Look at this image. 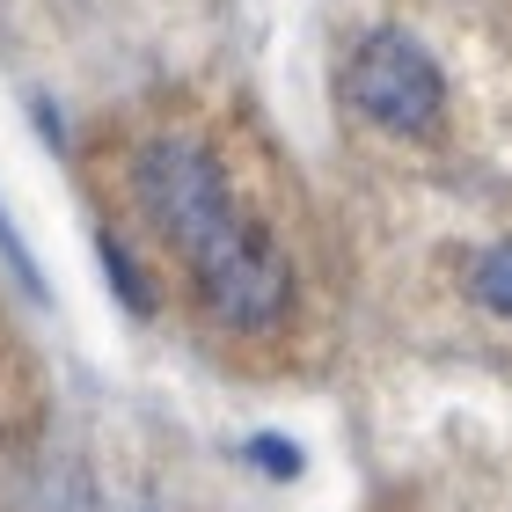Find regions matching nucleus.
<instances>
[{
    "label": "nucleus",
    "mask_w": 512,
    "mask_h": 512,
    "mask_svg": "<svg viewBox=\"0 0 512 512\" xmlns=\"http://www.w3.org/2000/svg\"><path fill=\"white\" fill-rule=\"evenodd\" d=\"M352 103L388 132H432L447 88H439V66L425 59V44H410L403 30H381L352 59Z\"/></svg>",
    "instance_id": "3"
},
{
    "label": "nucleus",
    "mask_w": 512,
    "mask_h": 512,
    "mask_svg": "<svg viewBox=\"0 0 512 512\" xmlns=\"http://www.w3.org/2000/svg\"><path fill=\"white\" fill-rule=\"evenodd\" d=\"M183 264H191L213 322H227V330H278L286 308H293V264L278 256V242L264 227H249L242 213L205 227V235L183 249Z\"/></svg>",
    "instance_id": "1"
},
{
    "label": "nucleus",
    "mask_w": 512,
    "mask_h": 512,
    "mask_svg": "<svg viewBox=\"0 0 512 512\" xmlns=\"http://www.w3.org/2000/svg\"><path fill=\"white\" fill-rule=\"evenodd\" d=\"M96 249H103V278H110V293L125 300V315H139V322H147V315H154V286H147V278H139L132 249H125L118 235H103Z\"/></svg>",
    "instance_id": "4"
},
{
    "label": "nucleus",
    "mask_w": 512,
    "mask_h": 512,
    "mask_svg": "<svg viewBox=\"0 0 512 512\" xmlns=\"http://www.w3.org/2000/svg\"><path fill=\"white\" fill-rule=\"evenodd\" d=\"M37 125H44V139H59V147H66V125H59V110H52V103H37Z\"/></svg>",
    "instance_id": "8"
},
{
    "label": "nucleus",
    "mask_w": 512,
    "mask_h": 512,
    "mask_svg": "<svg viewBox=\"0 0 512 512\" xmlns=\"http://www.w3.org/2000/svg\"><path fill=\"white\" fill-rule=\"evenodd\" d=\"M242 461H249V469H264L271 483H293L300 469H308V461H300V447H293V439H278V432L242 439Z\"/></svg>",
    "instance_id": "6"
},
{
    "label": "nucleus",
    "mask_w": 512,
    "mask_h": 512,
    "mask_svg": "<svg viewBox=\"0 0 512 512\" xmlns=\"http://www.w3.org/2000/svg\"><path fill=\"white\" fill-rule=\"evenodd\" d=\"M469 293H476L491 315H505V322H512V242H498V249H483V256H476Z\"/></svg>",
    "instance_id": "5"
},
{
    "label": "nucleus",
    "mask_w": 512,
    "mask_h": 512,
    "mask_svg": "<svg viewBox=\"0 0 512 512\" xmlns=\"http://www.w3.org/2000/svg\"><path fill=\"white\" fill-rule=\"evenodd\" d=\"M0 264L15 271V286L30 293V300H44V271H37V256L22 249V235H15V220H8V205H0Z\"/></svg>",
    "instance_id": "7"
},
{
    "label": "nucleus",
    "mask_w": 512,
    "mask_h": 512,
    "mask_svg": "<svg viewBox=\"0 0 512 512\" xmlns=\"http://www.w3.org/2000/svg\"><path fill=\"white\" fill-rule=\"evenodd\" d=\"M132 191H139L147 220H154L176 249H191L205 227H220L227 213H235L220 161L205 154L198 139H183V132H161V139H147V147H139V161H132Z\"/></svg>",
    "instance_id": "2"
}]
</instances>
